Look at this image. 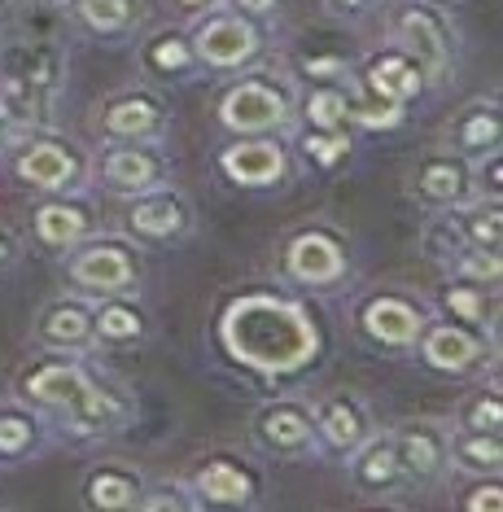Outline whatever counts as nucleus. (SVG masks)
Wrapping results in <instances>:
<instances>
[{
  "mask_svg": "<svg viewBox=\"0 0 503 512\" xmlns=\"http://www.w3.org/2000/svg\"><path fill=\"white\" fill-rule=\"evenodd\" d=\"M219 333L232 359L263 372H294L315 355V324L307 320V311L272 294L237 298Z\"/></svg>",
  "mask_w": 503,
  "mask_h": 512,
  "instance_id": "obj_1",
  "label": "nucleus"
},
{
  "mask_svg": "<svg viewBox=\"0 0 503 512\" xmlns=\"http://www.w3.org/2000/svg\"><path fill=\"white\" fill-rule=\"evenodd\" d=\"M22 394L40 407L66 412V425L75 434H110L132 416V399L114 381H97L84 364L57 355L22 372Z\"/></svg>",
  "mask_w": 503,
  "mask_h": 512,
  "instance_id": "obj_2",
  "label": "nucleus"
},
{
  "mask_svg": "<svg viewBox=\"0 0 503 512\" xmlns=\"http://www.w3.org/2000/svg\"><path fill=\"white\" fill-rule=\"evenodd\" d=\"M66 84V53L53 40H18L0 53V119L9 136L49 123Z\"/></svg>",
  "mask_w": 503,
  "mask_h": 512,
  "instance_id": "obj_3",
  "label": "nucleus"
},
{
  "mask_svg": "<svg viewBox=\"0 0 503 512\" xmlns=\"http://www.w3.org/2000/svg\"><path fill=\"white\" fill-rule=\"evenodd\" d=\"M294 114V92L276 75H241L219 101V119L232 132H276Z\"/></svg>",
  "mask_w": 503,
  "mask_h": 512,
  "instance_id": "obj_4",
  "label": "nucleus"
},
{
  "mask_svg": "<svg viewBox=\"0 0 503 512\" xmlns=\"http://www.w3.org/2000/svg\"><path fill=\"white\" fill-rule=\"evenodd\" d=\"M390 31H394V44L420 62L425 79L447 75L455 31H451V22L442 18V9L420 5V0H403V5L390 14Z\"/></svg>",
  "mask_w": 503,
  "mask_h": 512,
  "instance_id": "obj_5",
  "label": "nucleus"
},
{
  "mask_svg": "<svg viewBox=\"0 0 503 512\" xmlns=\"http://www.w3.org/2000/svg\"><path fill=\"white\" fill-rule=\"evenodd\" d=\"M70 281L84 294H101V298H119L140 281V259L132 246L119 237H97L84 250L70 254Z\"/></svg>",
  "mask_w": 503,
  "mask_h": 512,
  "instance_id": "obj_6",
  "label": "nucleus"
},
{
  "mask_svg": "<svg viewBox=\"0 0 503 512\" xmlns=\"http://www.w3.org/2000/svg\"><path fill=\"white\" fill-rule=\"evenodd\" d=\"M259 49H263L259 27H254L250 18L232 14V9L206 18L202 27L193 31V57H202L206 66H219V71H237V66H245Z\"/></svg>",
  "mask_w": 503,
  "mask_h": 512,
  "instance_id": "obj_7",
  "label": "nucleus"
},
{
  "mask_svg": "<svg viewBox=\"0 0 503 512\" xmlns=\"http://www.w3.org/2000/svg\"><path fill=\"white\" fill-rule=\"evenodd\" d=\"M97 123L110 141H158V136L167 132V106H162L154 92L127 88L105 101Z\"/></svg>",
  "mask_w": 503,
  "mask_h": 512,
  "instance_id": "obj_8",
  "label": "nucleus"
},
{
  "mask_svg": "<svg viewBox=\"0 0 503 512\" xmlns=\"http://www.w3.org/2000/svg\"><path fill=\"white\" fill-rule=\"evenodd\" d=\"M14 171L31 189H44V193H62V189H75L84 180L88 162L75 145H62V141H27L14 154Z\"/></svg>",
  "mask_w": 503,
  "mask_h": 512,
  "instance_id": "obj_9",
  "label": "nucleus"
},
{
  "mask_svg": "<svg viewBox=\"0 0 503 512\" xmlns=\"http://www.w3.org/2000/svg\"><path fill=\"white\" fill-rule=\"evenodd\" d=\"M254 438L276 456H307L315 447V412L298 399H276L254 412Z\"/></svg>",
  "mask_w": 503,
  "mask_h": 512,
  "instance_id": "obj_10",
  "label": "nucleus"
},
{
  "mask_svg": "<svg viewBox=\"0 0 503 512\" xmlns=\"http://www.w3.org/2000/svg\"><path fill=\"white\" fill-rule=\"evenodd\" d=\"M364 88L368 97L377 101V106H390V110H403L412 97H420V88L429 84L425 71H420V62L412 53H403L399 44H390V49L372 53L364 62Z\"/></svg>",
  "mask_w": 503,
  "mask_h": 512,
  "instance_id": "obj_11",
  "label": "nucleus"
},
{
  "mask_svg": "<svg viewBox=\"0 0 503 512\" xmlns=\"http://www.w3.org/2000/svg\"><path fill=\"white\" fill-rule=\"evenodd\" d=\"M285 272L302 285H333L346 272V250L333 232L324 228H302L285 246Z\"/></svg>",
  "mask_w": 503,
  "mask_h": 512,
  "instance_id": "obj_12",
  "label": "nucleus"
},
{
  "mask_svg": "<svg viewBox=\"0 0 503 512\" xmlns=\"http://www.w3.org/2000/svg\"><path fill=\"white\" fill-rule=\"evenodd\" d=\"M447 438L451 429L442 421H412L394 434V451H399V469L407 482H434L447 469Z\"/></svg>",
  "mask_w": 503,
  "mask_h": 512,
  "instance_id": "obj_13",
  "label": "nucleus"
},
{
  "mask_svg": "<svg viewBox=\"0 0 503 512\" xmlns=\"http://www.w3.org/2000/svg\"><path fill=\"white\" fill-rule=\"evenodd\" d=\"M193 224V211L180 193L171 189H145L127 206V228L140 241H180Z\"/></svg>",
  "mask_w": 503,
  "mask_h": 512,
  "instance_id": "obj_14",
  "label": "nucleus"
},
{
  "mask_svg": "<svg viewBox=\"0 0 503 512\" xmlns=\"http://www.w3.org/2000/svg\"><path fill=\"white\" fill-rule=\"evenodd\" d=\"M359 324H364V333L381 346H412L420 329H425V311L403 294H372L364 307H359Z\"/></svg>",
  "mask_w": 503,
  "mask_h": 512,
  "instance_id": "obj_15",
  "label": "nucleus"
},
{
  "mask_svg": "<svg viewBox=\"0 0 503 512\" xmlns=\"http://www.w3.org/2000/svg\"><path fill=\"white\" fill-rule=\"evenodd\" d=\"M412 193L420 197L425 206H438V211H455L460 202L473 197V184H469V162L455 158V154H425L412 171Z\"/></svg>",
  "mask_w": 503,
  "mask_h": 512,
  "instance_id": "obj_16",
  "label": "nucleus"
},
{
  "mask_svg": "<svg viewBox=\"0 0 503 512\" xmlns=\"http://www.w3.org/2000/svg\"><path fill=\"white\" fill-rule=\"evenodd\" d=\"M158 180H162V158L149 141H123L101 158V184L114 193L136 197L145 189H158Z\"/></svg>",
  "mask_w": 503,
  "mask_h": 512,
  "instance_id": "obj_17",
  "label": "nucleus"
},
{
  "mask_svg": "<svg viewBox=\"0 0 503 512\" xmlns=\"http://www.w3.org/2000/svg\"><path fill=\"white\" fill-rule=\"evenodd\" d=\"M315 429H324V438L333 442L337 451H355L372 438V412L364 407V399L355 394H329L320 407H315Z\"/></svg>",
  "mask_w": 503,
  "mask_h": 512,
  "instance_id": "obj_18",
  "label": "nucleus"
},
{
  "mask_svg": "<svg viewBox=\"0 0 503 512\" xmlns=\"http://www.w3.org/2000/svg\"><path fill=\"white\" fill-rule=\"evenodd\" d=\"M97 333V311L84 307L79 298H57L35 320V342L53 346V351H75Z\"/></svg>",
  "mask_w": 503,
  "mask_h": 512,
  "instance_id": "obj_19",
  "label": "nucleus"
},
{
  "mask_svg": "<svg viewBox=\"0 0 503 512\" xmlns=\"http://www.w3.org/2000/svg\"><path fill=\"white\" fill-rule=\"evenodd\" d=\"M224 176L232 184H245V189H263V184H276L280 176H285V149H280L276 141H241L224 149Z\"/></svg>",
  "mask_w": 503,
  "mask_h": 512,
  "instance_id": "obj_20",
  "label": "nucleus"
},
{
  "mask_svg": "<svg viewBox=\"0 0 503 512\" xmlns=\"http://www.w3.org/2000/svg\"><path fill=\"white\" fill-rule=\"evenodd\" d=\"M499 132H503V119H499L495 97H473L469 106H460V114L447 123V141L460 149V154H473V158L499 149Z\"/></svg>",
  "mask_w": 503,
  "mask_h": 512,
  "instance_id": "obj_21",
  "label": "nucleus"
},
{
  "mask_svg": "<svg viewBox=\"0 0 503 512\" xmlns=\"http://www.w3.org/2000/svg\"><path fill=\"white\" fill-rule=\"evenodd\" d=\"M350 477L364 495H390L399 482H407L403 469H399V451H394V434H372L364 447L350 451Z\"/></svg>",
  "mask_w": 503,
  "mask_h": 512,
  "instance_id": "obj_22",
  "label": "nucleus"
},
{
  "mask_svg": "<svg viewBox=\"0 0 503 512\" xmlns=\"http://www.w3.org/2000/svg\"><path fill=\"white\" fill-rule=\"evenodd\" d=\"M193 491H197V504H228V508H237V504H250V499H254V477L245 473L237 460L215 456V460H206L202 469L193 473Z\"/></svg>",
  "mask_w": 503,
  "mask_h": 512,
  "instance_id": "obj_23",
  "label": "nucleus"
},
{
  "mask_svg": "<svg viewBox=\"0 0 503 512\" xmlns=\"http://www.w3.org/2000/svg\"><path fill=\"white\" fill-rule=\"evenodd\" d=\"M486 342L477 333H469L464 324H438V329H429L425 346H420V355H425V364H434L442 372H464L473 368L477 359H482Z\"/></svg>",
  "mask_w": 503,
  "mask_h": 512,
  "instance_id": "obj_24",
  "label": "nucleus"
},
{
  "mask_svg": "<svg viewBox=\"0 0 503 512\" xmlns=\"http://www.w3.org/2000/svg\"><path fill=\"white\" fill-rule=\"evenodd\" d=\"M447 460L455 464L460 473H477V477H495L499 464H503V442L499 434H486V429H451L447 438Z\"/></svg>",
  "mask_w": 503,
  "mask_h": 512,
  "instance_id": "obj_25",
  "label": "nucleus"
},
{
  "mask_svg": "<svg viewBox=\"0 0 503 512\" xmlns=\"http://www.w3.org/2000/svg\"><path fill=\"white\" fill-rule=\"evenodd\" d=\"M92 232V215L79 202H44L35 211V237L53 250H70L79 246Z\"/></svg>",
  "mask_w": 503,
  "mask_h": 512,
  "instance_id": "obj_26",
  "label": "nucleus"
},
{
  "mask_svg": "<svg viewBox=\"0 0 503 512\" xmlns=\"http://www.w3.org/2000/svg\"><path fill=\"white\" fill-rule=\"evenodd\" d=\"M140 495H145V482H140V473L123 469V464H101L84 482V499L92 508H136Z\"/></svg>",
  "mask_w": 503,
  "mask_h": 512,
  "instance_id": "obj_27",
  "label": "nucleus"
},
{
  "mask_svg": "<svg viewBox=\"0 0 503 512\" xmlns=\"http://www.w3.org/2000/svg\"><path fill=\"white\" fill-rule=\"evenodd\" d=\"M451 219H455V228H460V237L469 241V246L499 254V246H503V215H499V202H495V197L460 202Z\"/></svg>",
  "mask_w": 503,
  "mask_h": 512,
  "instance_id": "obj_28",
  "label": "nucleus"
},
{
  "mask_svg": "<svg viewBox=\"0 0 503 512\" xmlns=\"http://www.w3.org/2000/svg\"><path fill=\"white\" fill-rule=\"evenodd\" d=\"M70 9L97 36H127L140 18V0H70Z\"/></svg>",
  "mask_w": 503,
  "mask_h": 512,
  "instance_id": "obj_29",
  "label": "nucleus"
},
{
  "mask_svg": "<svg viewBox=\"0 0 503 512\" xmlns=\"http://www.w3.org/2000/svg\"><path fill=\"white\" fill-rule=\"evenodd\" d=\"M442 307L451 311L455 320H464V329H473V324H486L490 320V298H486V285L482 281H460V276H455V281L442 289Z\"/></svg>",
  "mask_w": 503,
  "mask_h": 512,
  "instance_id": "obj_30",
  "label": "nucleus"
},
{
  "mask_svg": "<svg viewBox=\"0 0 503 512\" xmlns=\"http://www.w3.org/2000/svg\"><path fill=\"white\" fill-rule=\"evenodd\" d=\"M140 62L154 75H180L193 66V44L184 36H175V31H162V36H154L140 49Z\"/></svg>",
  "mask_w": 503,
  "mask_h": 512,
  "instance_id": "obj_31",
  "label": "nucleus"
},
{
  "mask_svg": "<svg viewBox=\"0 0 503 512\" xmlns=\"http://www.w3.org/2000/svg\"><path fill=\"white\" fill-rule=\"evenodd\" d=\"M97 333L105 342H132V337L145 333V311L132 307V302H105L97 311Z\"/></svg>",
  "mask_w": 503,
  "mask_h": 512,
  "instance_id": "obj_32",
  "label": "nucleus"
},
{
  "mask_svg": "<svg viewBox=\"0 0 503 512\" xmlns=\"http://www.w3.org/2000/svg\"><path fill=\"white\" fill-rule=\"evenodd\" d=\"M302 110H307V123L320 132H342L350 119V97L342 88H315Z\"/></svg>",
  "mask_w": 503,
  "mask_h": 512,
  "instance_id": "obj_33",
  "label": "nucleus"
},
{
  "mask_svg": "<svg viewBox=\"0 0 503 512\" xmlns=\"http://www.w3.org/2000/svg\"><path fill=\"white\" fill-rule=\"evenodd\" d=\"M499 421H503V394L490 386V390H477L464 399L460 407V429H486V434H499Z\"/></svg>",
  "mask_w": 503,
  "mask_h": 512,
  "instance_id": "obj_34",
  "label": "nucleus"
},
{
  "mask_svg": "<svg viewBox=\"0 0 503 512\" xmlns=\"http://www.w3.org/2000/svg\"><path fill=\"white\" fill-rule=\"evenodd\" d=\"M35 442V416L18 412V407H0V456H22Z\"/></svg>",
  "mask_w": 503,
  "mask_h": 512,
  "instance_id": "obj_35",
  "label": "nucleus"
},
{
  "mask_svg": "<svg viewBox=\"0 0 503 512\" xmlns=\"http://www.w3.org/2000/svg\"><path fill=\"white\" fill-rule=\"evenodd\" d=\"M464 246H469V241L460 237V228H455L451 215H442V219H434V224L425 228V254L429 259H438L442 267H451L455 254H460Z\"/></svg>",
  "mask_w": 503,
  "mask_h": 512,
  "instance_id": "obj_36",
  "label": "nucleus"
},
{
  "mask_svg": "<svg viewBox=\"0 0 503 512\" xmlns=\"http://www.w3.org/2000/svg\"><path fill=\"white\" fill-rule=\"evenodd\" d=\"M302 149H307L315 162L333 167V162L350 149V141H346V132H320V127H307V136H302Z\"/></svg>",
  "mask_w": 503,
  "mask_h": 512,
  "instance_id": "obj_37",
  "label": "nucleus"
},
{
  "mask_svg": "<svg viewBox=\"0 0 503 512\" xmlns=\"http://www.w3.org/2000/svg\"><path fill=\"white\" fill-rule=\"evenodd\" d=\"M469 184H473L477 197H495V202H499V149L477 154V162L469 167Z\"/></svg>",
  "mask_w": 503,
  "mask_h": 512,
  "instance_id": "obj_38",
  "label": "nucleus"
},
{
  "mask_svg": "<svg viewBox=\"0 0 503 512\" xmlns=\"http://www.w3.org/2000/svg\"><path fill=\"white\" fill-rule=\"evenodd\" d=\"M298 66H302L307 75H315V79H337V75H346V71H350L342 53H307Z\"/></svg>",
  "mask_w": 503,
  "mask_h": 512,
  "instance_id": "obj_39",
  "label": "nucleus"
},
{
  "mask_svg": "<svg viewBox=\"0 0 503 512\" xmlns=\"http://www.w3.org/2000/svg\"><path fill=\"white\" fill-rule=\"evenodd\" d=\"M464 508H469V512H499V508H503V491H499V482L477 486V495L464 499Z\"/></svg>",
  "mask_w": 503,
  "mask_h": 512,
  "instance_id": "obj_40",
  "label": "nucleus"
},
{
  "mask_svg": "<svg viewBox=\"0 0 503 512\" xmlns=\"http://www.w3.org/2000/svg\"><path fill=\"white\" fill-rule=\"evenodd\" d=\"M280 5H285V0H228V9H232V14H241V18H250V22L272 18Z\"/></svg>",
  "mask_w": 503,
  "mask_h": 512,
  "instance_id": "obj_41",
  "label": "nucleus"
},
{
  "mask_svg": "<svg viewBox=\"0 0 503 512\" xmlns=\"http://www.w3.org/2000/svg\"><path fill=\"white\" fill-rule=\"evenodd\" d=\"M329 5L337 9V14H346V18H359V14H368L377 0H329Z\"/></svg>",
  "mask_w": 503,
  "mask_h": 512,
  "instance_id": "obj_42",
  "label": "nucleus"
},
{
  "mask_svg": "<svg viewBox=\"0 0 503 512\" xmlns=\"http://www.w3.org/2000/svg\"><path fill=\"white\" fill-rule=\"evenodd\" d=\"M9 259H14V237L0 228V263H9Z\"/></svg>",
  "mask_w": 503,
  "mask_h": 512,
  "instance_id": "obj_43",
  "label": "nucleus"
},
{
  "mask_svg": "<svg viewBox=\"0 0 503 512\" xmlns=\"http://www.w3.org/2000/svg\"><path fill=\"white\" fill-rule=\"evenodd\" d=\"M180 9H210V5H219V0H175Z\"/></svg>",
  "mask_w": 503,
  "mask_h": 512,
  "instance_id": "obj_44",
  "label": "nucleus"
},
{
  "mask_svg": "<svg viewBox=\"0 0 503 512\" xmlns=\"http://www.w3.org/2000/svg\"><path fill=\"white\" fill-rule=\"evenodd\" d=\"M9 18H14V0H0V27H5Z\"/></svg>",
  "mask_w": 503,
  "mask_h": 512,
  "instance_id": "obj_45",
  "label": "nucleus"
},
{
  "mask_svg": "<svg viewBox=\"0 0 503 512\" xmlns=\"http://www.w3.org/2000/svg\"><path fill=\"white\" fill-rule=\"evenodd\" d=\"M0 141H9V123L5 119H0Z\"/></svg>",
  "mask_w": 503,
  "mask_h": 512,
  "instance_id": "obj_46",
  "label": "nucleus"
}]
</instances>
